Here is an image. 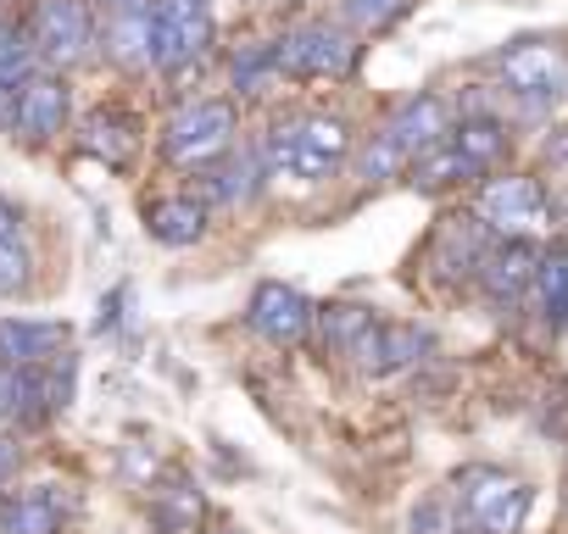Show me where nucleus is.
Here are the masks:
<instances>
[{
	"instance_id": "obj_30",
	"label": "nucleus",
	"mask_w": 568,
	"mask_h": 534,
	"mask_svg": "<svg viewBox=\"0 0 568 534\" xmlns=\"http://www.w3.org/2000/svg\"><path fill=\"white\" fill-rule=\"evenodd\" d=\"M0 123H12V90L0 84Z\"/></svg>"
},
{
	"instance_id": "obj_17",
	"label": "nucleus",
	"mask_w": 568,
	"mask_h": 534,
	"mask_svg": "<svg viewBox=\"0 0 568 534\" xmlns=\"http://www.w3.org/2000/svg\"><path fill=\"white\" fill-rule=\"evenodd\" d=\"M106 57L118 68H151V0L106 12Z\"/></svg>"
},
{
	"instance_id": "obj_28",
	"label": "nucleus",
	"mask_w": 568,
	"mask_h": 534,
	"mask_svg": "<svg viewBox=\"0 0 568 534\" xmlns=\"http://www.w3.org/2000/svg\"><path fill=\"white\" fill-rule=\"evenodd\" d=\"M23 285H29V250L18 239H7L0 245V296H18Z\"/></svg>"
},
{
	"instance_id": "obj_15",
	"label": "nucleus",
	"mask_w": 568,
	"mask_h": 534,
	"mask_svg": "<svg viewBox=\"0 0 568 534\" xmlns=\"http://www.w3.org/2000/svg\"><path fill=\"white\" fill-rule=\"evenodd\" d=\"M68 517V495L57 484H34L0 501V534H57Z\"/></svg>"
},
{
	"instance_id": "obj_5",
	"label": "nucleus",
	"mask_w": 568,
	"mask_h": 534,
	"mask_svg": "<svg viewBox=\"0 0 568 534\" xmlns=\"http://www.w3.org/2000/svg\"><path fill=\"white\" fill-rule=\"evenodd\" d=\"M496 79L524 106H557L568 95V57L546 40H524L507 57H496Z\"/></svg>"
},
{
	"instance_id": "obj_1",
	"label": "nucleus",
	"mask_w": 568,
	"mask_h": 534,
	"mask_svg": "<svg viewBox=\"0 0 568 534\" xmlns=\"http://www.w3.org/2000/svg\"><path fill=\"white\" fill-rule=\"evenodd\" d=\"M352 156V129L329 112H302L267 129L262 140V167L273 178H296V184H324L346 167Z\"/></svg>"
},
{
	"instance_id": "obj_22",
	"label": "nucleus",
	"mask_w": 568,
	"mask_h": 534,
	"mask_svg": "<svg viewBox=\"0 0 568 534\" xmlns=\"http://www.w3.org/2000/svg\"><path fill=\"white\" fill-rule=\"evenodd\" d=\"M446 140H452V145H457V151H463V156L479 167V173H485V167H490V162L507 151V129H501V123H490V117H463V129H452Z\"/></svg>"
},
{
	"instance_id": "obj_16",
	"label": "nucleus",
	"mask_w": 568,
	"mask_h": 534,
	"mask_svg": "<svg viewBox=\"0 0 568 534\" xmlns=\"http://www.w3.org/2000/svg\"><path fill=\"white\" fill-rule=\"evenodd\" d=\"M79 145H84L95 162H106V167H129L134 151H140V123H134L129 112H118V106H101V112L84 117Z\"/></svg>"
},
{
	"instance_id": "obj_7",
	"label": "nucleus",
	"mask_w": 568,
	"mask_h": 534,
	"mask_svg": "<svg viewBox=\"0 0 568 534\" xmlns=\"http://www.w3.org/2000/svg\"><path fill=\"white\" fill-rule=\"evenodd\" d=\"M229 145H234V106H229V101H195V106H184V112L168 123V134H162V151H168V162H179V167H206V162H217Z\"/></svg>"
},
{
	"instance_id": "obj_12",
	"label": "nucleus",
	"mask_w": 568,
	"mask_h": 534,
	"mask_svg": "<svg viewBox=\"0 0 568 534\" xmlns=\"http://www.w3.org/2000/svg\"><path fill=\"white\" fill-rule=\"evenodd\" d=\"M429 351V335L424 329H413V324H374L368 318V329L357 335V346L346 351V357H357L363 362V373H402V368H413L418 357Z\"/></svg>"
},
{
	"instance_id": "obj_24",
	"label": "nucleus",
	"mask_w": 568,
	"mask_h": 534,
	"mask_svg": "<svg viewBox=\"0 0 568 534\" xmlns=\"http://www.w3.org/2000/svg\"><path fill=\"white\" fill-rule=\"evenodd\" d=\"M195 517H201V495H195L190 484H173V490L156 495V523H162L168 534H190Z\"/></svg>"
},
{
	"instance_id": "obj_10",
	"label": "nucleus",
	"mask_w": 568,
	"mask_h": 534,
	"mask_svg": "<svg viewBox=\"0 0 568 534\" xmlns=\"http://www.w3.org/2000/svg\"><path fill=\"white\" fill-rule=\"evenodd\" d=\"M251 329H256L262 340H273V346H302L307 329H313V307H307L302 290L267 279V285H256V296H251Z\"/></svg>"
},
{
	"instance_id": "obj_29",
	"label": "nucleus",
	"mask_w": 568,
	"mask_h": 534,
	"mask_svg": "<svg viewBox=\"0 0 568 534\" xmlns=\"http://www.w3.org/2000/svg\"><path fill=\"white\" fill-rule=\"evenodd\" d=\"M18 234H23V212H18L12 201H0V245L18 239Z\"/></svg>"
},
{
	"instance_id": "obj_20",
	"label": "nucleus",
	"mask_w": 568,
	"mask_h": 534,
	"mask_svg": "<svg viewBox=\"0 0 568 534\" xmlns=\"http://www.w3.org/2000/svg\"><path fill=\"white\" fill-rule=\"evenodd\" d=\"M479 256H485V239H479V223L474 217H452L446 228H440V245H435V274L440 279H468L474 267H479Z\"/></svg>"
},
{
	"instance_id": "obj_25",
	"label": "nucleus",
	"mask_w": 568,
	"mask_h": 534,
	"mask_svg": "<svg viewBox=\"0 0 568 534\" xmlns=\"http://www.w3.org/2000/svg\"><path fill=\"white\" fill-rule=\"evenodd\" d=\"M273 79H278V68H273V45H251V51L234 57V90H240V95H262Z\"/></svg>"
},
{
	"instance_id": "obj_31",
	"label": "nucleus",
	"mask_w": 568,
	"mask_h": 534,
	"mask_svg": "<svg viewBox=\"0 0 568 534\" xmlns=\"http://www.w3.org/2000/svg\"><path fill=\"white\" fill-rule=\"evenodd\" d=\"M106 12H123V7H145V0H101Z\"/></svg>"
},
{
	"instance_id": "obj_2",
	"label": "nucleus",
	"mask_w": 568,
	"mask_h": 534,
	"mask_svg": "<svg viewBox=\"0 0 568 534\" xmlns=\"http://www.w3.org/2000/svg\"><path fill=\"white\" fill-rule=\"evenodd\" d=\"M212 45V0H151V68L184 73Z\"/></svg>"
},
{
	"instance_id": "obj_21",
	"label": "nucleus",
	"mask_w": 568,
	"mask_h": 534,
	"mask_svg": "<svg viewBox=\"0 0 568 534\" xmlns=\"http://www.w3.org/2000/svg\"><path fill=\"white\" fill-rule=\"evenodd\" d=\"M201 189H206V201H217V206L251 201V195H256V156H229V151H223V162H206Z\"/></svg>"
},
{
	"instance_id": "obj_6",
	"label": "nucleus",
	"mask_w": 568,
	"mask_h": 534,
	"mask_svg": "<svg viewBox=\"0 0 568 534\" xmlns=\"http://www.w3.org/2000/svg\"><path fill=\"white\" fill-rule=\"evenodd\" d=\"M29 40L34 57L51 68H79L95 51V18L84 0H40L34 18H29Z\"/></svg>"
},
{
	"instance_id": "obj_34",
	"label": "nucleus",
	"mask_w": 568,
	"mask_h": 534,
	"mask_svg": "<svg viewBox=\"0 0 568 534\" xmlns=\"http://www.w3.org/2000/svg\"><path fill=\"white\" fill-rule=\"evenodd\" d=\"M0 490H7V484H0Z\"/></svg>"
},
{
	"instance_id": "obj_11",
	"label": "nucleus",
	"mask_w": 568,
	"mask_h": 534,
	"mask_svg": "<svg viewBox=\"0 0 568 534\" xmlns=\"http://www.w3.org/2000/svg\"><path fill=\"white\" fill-rule=\"evenodd\" d=\"M535 245L529 239H507V245H496V250H485L479 256V267H474V279H479V290L490 296V307H518L524 296H529V279H535Z\"/></svg>"
},
{
	"instance_id": "obj_32",
	"label": "nucleus",
	"mask_w": 568,
	"mask_h": 534,
	"mask_svg": "<svg viewBox=\"0 0 568 534\" xmlns=\"http://www.w3.org/2000/svg\"><path fill=\"white\" fill-rule=\"evenodd\" d=\"M0 423H7V368H0Z\"/></svg>"
},
{
	"instance_id": "obj_26",
	"label": "nucleus",
	"mask_w": 568,
	"mask_h": 534,
	"mask_svg": "<svg viewBox=\"0 0 568 534\" xmlns=\"http://www.w3.org/2000/svg\"><path fill=\"white\" fill-rule=\"evenodd\" d=\"M407 7H413V0H346V18H352V29L379 34V29H390L396 18H407Z\"/></svg>"
},
{
	"instance_id": "obj_14",
	"label": "nucleus",
	"mask_w": 568,
	"mask_h": 534,
	"mask_svg": "<svg viewBox=\"0 0 568 534\" xmlns=\"http://www.w3.org/2000/svg\"><path fill=\"white\" fill-rule=\"evenodd\" d=\"M379 134H385V140L413 162V156H424L429 145H440V140L452 134V112H446V101H440V95H413V101H407V106L379 129Z\"/></svg>"
},
{
	"instance_id": "obj_13",
	"label": "nucleus",
	"mask_w": 568,
	"mask_h": 534,
	"mask_svg": "<svg viewBox=\"0 0 568 534\" xmlns=\"http://www.w3.org/2000/svg\"><path fill=\"white\" fill-rule=\"evenodd\" d=\"M73 329L57 318H0V368H40L68 351Z\"/></svg>"
},
{
	"instance_id": "obj_33",
	"label": "nucleus",
	"mask_w": 568,
	"mask_h": 534,
	"mask_svg": "<svg viewBox=\"0 0 568 534\" xmlns=\"http://www.w3.org/2000/svg\"><path fill=\"white\" fill-rule=\"evenodd\" d=\"M0 7H7V0H0Z\"/></svg>"
},
{
	"instance_id": "obj_23",
	"label": "nucleus",
	"mask_w": 568,
	"mask_h": 534,
	"mask_svg": "<svg viewBox=\"0 0 568 534\" xmlns=\"http://www.w3.org/2000/svg\"><path fill=\"white\" fill-rule=\"evenodd\" d=\"M34 73H40V57H34L29 29H18V23H0V84L18 90V84H23V79H34Z\"/></svg>"
},
{
	"instance_id": "obj_9",
	"label": "nucleus",
	"mask_w": 568,
	"mask_h": 534,
	"mask_svg": "<svg viewBox=\"0 0 568 534\" xmlns=\"http://www.w3.org/2000/svg\"><path fill=\"white\" fill-rule=\"evenodd\" d=\"M68 123V84L51 79V73H34L12 90V134L29 140V145H45L57 140Z\"/></svg>"
},
{
	"instance_id": "obj_8",
	"label": "nucleus",
	"mask_w": 568,
	"mask_h": 534,
	"mask_svg": "<svg viewBox=\"0 0 568 534\" xmlns=\"http://www.w3.org/2000/svg\"><path fill=\"white\" fill-rule=\"evenodd\" d=\"M479 223L496 228L501 239H529L546 228V195L535 178L524 173H507V178H490L479 189Z\"/></svg>"
},
{
	"instance_id": "obj_19",
	"label": "nucleus",
	"mask_w": 568,
	"mask_h": 534,
	"mask_svg": "<svg viewBox=\"0 0 568 534\" xmlns=\"http://www.w3.org/2000/svg\"><path fill=\"white\" fill-rule=\"evenodd\" d=\"M529 296H535V312H540L557 335H568V250H562V245L535 261Z\"/></svg>"
},
{
	"instance_id": "obj_4",
	"label": "nucleus",
	"mask_w": 568,
	"mask_h": 534,
	"mask_svg": "<svg viewBox=\"0 0 568 534\" xmlns=\"http://www.w3.org/2000/svg\"><path fill=\"white\" fill-rule=\"evenodd\" d=\"M457 501H463V512L479 534H518L535 490L524 479H507L501 468H468L457 479Z\"/></svg>"
},
{
	"instance_id": "obj_3",
	"label": "nucleus",
	"mask_w": 568,
	"mask_h": 534,
	"mask_svg": "<svg viewBox=\"0 0 568 534\" xmlns=\"http://www.w3.org/2000/svg\"><path fill=\"white\" fill-rule=\"evenodd\" d=\"M278 79H346L357 68V45L335 23H302L284 40H273Z\"/></svg>"
},
{
	"instance_id": "obj_18",
	"label": "nucleus",
	"mask_w": 568,
	"mask_h": 534,
	"mask_svg": "<svg viewBox=\"0 0 568 534\" xmlns=\"http://www.w3.org/2000/svg\"><path fill=\"white\" fill-rule=\"evenodd\" d=\"M145 228L151 239L162 245H195L206 234V206L195 195H168V201H151L145 206Z\"/></svg>"
},
{
	"instance_id": "obj_27",
	"label": "nucleus",
	"mask_w": 568,
	"mask_h": 534,
	"mask_svg": "<svg viewBox=\"0 0 568 534\" xmlns=\"http://www.w3.org/2000/svg\"><path fill=\"white\" fill-rule=\"evenodd\" d=\"M363 173L379 184V178H396V173H407V156L385 140V134H374V145L363 151Z\"/></svg>"
}]
</instances>
